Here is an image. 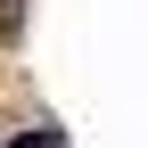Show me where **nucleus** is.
I'll list each match as a JSON object with an SVG mask.
<instances>
[{
  "label": "nucleus",
  "mask_w": 148,
  "mask_h": 148,
  "mask_svg": "<svg viewBox=\"0 0 148 148\" xmlns=\"http://www.w3.org/2000/svg\"><path fill=\"white\" fill-rule=\"evenodd\" d=\"M8 148H58V132H49V123H33V132H16Z\"/></svg>",
  "instance_id": "obj_1"
}]
</instances>
